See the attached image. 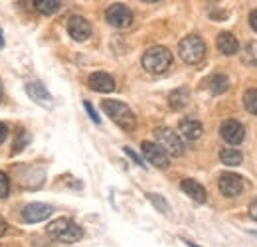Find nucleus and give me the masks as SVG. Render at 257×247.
<instances>
[{"instance_id":"26","label":"nucleus","mask_w":257,"mask_h":247,"mask_svg":"<svg viewBox=\"0 0 257 247\" xmlns=\"http://www.w3.org/2000/svg\"><path fill=\"white\" fill-rule=\"evenodd\" d=\"M83 105H85V109H87V113H89V117L93 119V123H99V115H97V113H95V109L91 107V103H87V101H85Z\"/></svg>"},{"instance_id":"10","label":"nucleus","mask_w":257,"mask_h":247,"mask_svg":"<svg viewBox=\"0 0 257 247\" xmlns=\"http://www.w3.org/2000/svg\"><path fill=\"white\" fill-rule=\"evenodd\" d=\"M67 32L73 40L77 42H85L91 36V24L83 18V16H71L67 22Z\"/></svg>"},{"instance_id":"31","label":"nucleus","mask_w":257,"mask_h":247,"mask_svg":"<svg viewBox=\"0 0 257 247\" xmlns=\"http://www.w3.org/2000/svg\"><path fill=\"white\" fill-rule=\"evenodd\" d=\"M6 231V221H4V217L0 216V235Z\"/></svg>"},{"instance_id":"22","label":"nucleus","mask_w":257,"mask_h":247,"mask_svg":"<svg viewBox=\"0 0 257 247\" xmlns=\"http://www.w3.org/2000/svg\"><path fill=\"white\" fill-rule=\"evenodd\" d=\"M243 107H245L249 113L257 115V89L245 91V95H243Z\"/></svg>"},{"instance_id":"20","label":"nucleus","mask_w":257,"mask_h":247,"mask_svg":"<svg viewBox=\"0 0 257 247\" xmlns=\"http://www.w3.org/2000/svg\"><path fill=\"white\" fill-rule=\"evenodd\" d=\"M241 153L239 151H235V149H225V151H222L220 153V160L224 162V164H227V166H237L239 162H241Z\"/></svg>"},{"instance_id":"11","label":"nucleus","mask_w":257,"mask_h":247,"mask_svg":"<svg viewBox=\"0 0 257 247\" xmlns=\"http://www.w3.org/2000/svg\"><path fill=\"white\" fill-rule=\"evenodd\" d=\"M52 212H54V208L48 206V204H30V206H26L22 210V217L28 223H38V221L48 219L52 216Z\"/></svg>"},{"instance_id":"23","label":"nucleus","mask_w":257,"mask_h":247,"mask_svg":"<svg viewBox=\"0 0 257 247\" xmlns=\"http://www.w3.org/2000/svg\"><path fill=\"white\" fill-rule=\"evenodd\" d=\"M147 198H149V200H151V202H153V204H155V206L161 210L162 214H168V202H166L162 196H157V194H149Z\"/></svg>"},{"instance_id":"21","label":"nucleus","mask_w":257,"mask_h":247,"mask_svg":"<svg viewBox=\"0 0 257 247\" xmlns=\"http://www.w3.org/2000/svg\"><path fill=\"white\" fill-rule=\"evenodd\" d=\"M241 58H243V62L247 63V65H255L257 67V42H249L245 46Z\"/></svg>"},{"instance_id":"15","label":"nucleus","mask_w":257,"mask_h":247,"mask_svg":"<svg viewBox=\"0 0 257 247\" xmlns=\"http://www.w3.org/2000/svg\"><path fill=\"white\" fill-rule=\"evenodd\" d=\"M180 188H182V192L186 194V196H190L192 200H196V202H200V204H204L206 202V190H204V186L198 184L196 180H192V178H186V180H182V184H180Z\"/></svg>"},{"instance_id":"27","label":"nucleus","mask_w":257,"mask_h":247,"mask_svg":"<svg viewBox=\"0 0 257 247\" xmlns=\"http://www.w3.org/2000/svg\"><path fill=\"white\" fill-rule=\"evenodd\" d=\"M249 216H251V219L257 221V200H253V202L249 204Z\"/></svg>"},{"instance_id":"25","label":"nucleus","mask_w":257,"mask_h":247,"mask_svg":"<svg viewBox=\"0 0 257 247\" xmlns=\"http://www.w3.org/2000/svg\"><path fill=\"white\" fill-rule=\"evenodd\" d=\"M26 141H28V137H26V135L22 133V135H20V137L16 139V143H14L16 147H14V151H12V153H20V151H22V149L26 147Z\"/></svg>"},{"instance_id":"17","label":"nucleus","mask_w":257,"mask_h":247,"mask_svg":"<svg viewBox=\"0 0 257 247\" xmlns=\"http://www.w3.org/2000/svg\"><path fill=\"white\" fill-rule=\"evenodd\" d=\"M168 103L176 111H180L182 107H186V103H188V89H184V87L174 89V91L170 93V97H168Z\"/></svg>"},{"instance_id":"1","label":"nucleus","mask_w":257,"mask_h":247,"mask_svg":"<svg viewBox=\"0 0 257 247\" xmlns=\"http://www.w3.org/2000/svg\"><path fill=\"white\" fill-rule=\"evenodd\" d=\"M46 231L60 243H77L83 237V229L73 219H67V217H60V219L48 223Z\"/></svg>"},{"instance_id":"14","label":"nucleus","mask_w":257,"mask_h":247,"mask_svg":"<svg viewBox=\"0 0 257 247\" xmlns=\"http://www.w3.org/2000/svg\"><path fill=\"white\" fill-rule=\"evenodd\" d=\"M216 46H218V50H220L224 56H233V54H237V50H239L237 38H235L233 34H229V32H222V34L218 36Z\"/></svg>"},{"instance_id":"18","label":"nucleus","mask_w":257,"mask_h":247,"mask_svg":"<svg viewBox=\"0 0 257 247\" xmlns=\"http://www.w3.org/2000/svg\"><path fill=\"white\" fill-rule=\"evenodd\" d=\"M208 89L214 93V95H220V93L227 91V87H229V81H227V77L225 75H212L210 79H208Z\"/></svg>"},{"instance_id":"6","label":"nucleus","mask_w":257,"mask_h":247,"mask_svg":"<svg viewBox=\"0 0 257 247\" xmlns=\"http://www.w3.org/2000/svg\"><path fill=\"white\" fill-rule=\"evenodd\" d=\"M105 18L115 28H127V26H131V22H133V12L128 10L125 4H113V6L107 8Z\"/></svg>"},{"instance_id":"32","label":"nucleus","mask_w":257,"mask_h":247,"mask_svg":"<svg viewBox=\"0 0 257 247\" xmlns=\"http://www.w3.org/2000/svg\"><path fill=\"white\" fill-rule=\"evenodd\" d=\"M4 48V38H2V30H0V50Z\"/></svg>"},{"instance_id":"3","label":"nucleus","mask_w":257,"mask_h":247,"mask_svg":"<svg viewBox=\"0 0 257 247\" xmlns=\"http://www.w3.org/2000/svg\"><path fill=\"white\" fill-rule=\"evenodd\" d=\"M178 54L184 63H190V65L200 63L206 56V44L200 36L190 34V36L182 38V42L178 44Z\"/></svg>"},{"instance_id":"33","label":"nucleus","mask_w":257,"mask_h":247,"mask_svg":"<svg viewBox=\"0 0 257 247\" xmlns=\"http://www.w3.org/2000/svg\"><path fill=\"white\" fill-rule=\"evenodd\" d=\"M2 95H4V89H2V81H0V99H2Z\"/></svg>"},{"instance_id":"13","label":"nucleus","mask_w":257,"mask_h":247,"mask_svg":"<svg viewBox=\"0 0 257 247\" xmlns=\"http://www.w3.org/2000/svg\"><path fill=\"white\" fill-rule=\"evenodd\" d=\"M26 91H28V95L32 97L36 103H40V105H44V107H52V105H54V99H52L50 91H48L40 81H30V83L26 85Z\"/></svg>"},{"instance_id":"16","label":"nucleus","mask_w":257,"mask_h":247,"mask_svg":"<svg viewBox=\"0 0 257 247\" xmlns=\"http://www.w3.org/2000/svg\"><path fill=\"white\" fill-rule=\"evenodd\" d=\"M180 133L188 141H198L202 137V133H204V127H202L200 121H196V119H182L180 121Z\"/></svg>"},{"instance_id":"2","label":"nucleus","mask_w":257,"mask_h":247,"mask_svg":"<svg viewBox=\"0 0 257 247\" xmlns=\"http://www.w3.org/2000/svg\"><path fill=\"white\" fill-rule=\"evenodd\" d=\"M103 111L107 113V117L115 125H119L123 131H135L137 129V117L131 111V107L121 103V101H113V99H105L103 101Z\"/></svg>"},{"instance_id":"4","label":"nucleus","mask_w":257,"mask_h":247,"mask_svg":"<svg viewBox=\"0 0 257 247\" xmlns=\"http://www.w3.org/2000/svg\"><path fill=\"white\" fill-rule=\"evenodd\" d=\"M172 63V54L170 50L162 48V46H155L151 50L145 52L143 56V67L149 73H164Z\"/></svg>"},{"instance_id":"29","label":"nucleus","mask_w":257,"mask_h":247,"mask_svg":"<svg viewBox=\"0 0 257 247\" xmlns=\"http://www.w3.org/2000/svg\"><path fill=\"white\" fill-rule=\"evenodd\" d=\"M125 153H127V155L131 156V158H133V160H135V162H137V164H141V166H145V162H143V160H141V158H139V156L135 155V153H133V151H131V149H125Z\"/></svg>"},{"instance_id":"12","label":"nucleus","mask_w":257,"mask_h":247,"mask_svg":"<svg viewBox=\"0 0 257 247\" xmlns=\"http://www.w3.org/2000/svg\"><path fill=\"white\" fill-rule=\"evenodd\" d=\"M89 87L99 93H111L115 91V79L109 73L95 71V73L89 75Z\"/></svg>"},{"instance_id":"35","label":"nucleus","mask_w":257,"mask_h":247,"mask_svg":"<svg viewBox=\"0 0 257 247\" xmlns=\"http://www.w3.org/2000/svg\"><path fill=\"white\" fill-rule=\"evenodd\" d=\"M186 243H188V241H186ZM188 245H190V247H198V245H194V243H188Z\"/></svg>"},{"instance_id":"8","label":"nucleus","mask_w":257,"mask_h":247,"mask_svg":"<svg viewBox=\"0 0 257 247\" xmlns=\"http://www.w3.org/2000/svg\"><path fill=\"white\" fill-rule=\"evenodd\" d=\"M141 149H143L145 158H147L153 166H157V168H166V166H168V155L162 151L161 145H155V143L145 141V143L141 145Z\"/></svg>"},{"instance_id":"28","label":"nucleus","mask_w":257,"mask_h":247,"mask_svg":"<svg viewBox=\"0 0 257 247\" xmlns=\"http://www.w3.org/2000/svg\"><path fill=\"white\" fill-rule=\"evenodd\" d=\"M6 137H8V127H6L4 123H0V145L4 143Z\"/></svg>"},{"instance_id":"30","label":"nucleus","mask_w":257,"mask_h":247,"mask_svg":"<svg viewBox=\"0 0 257 247\" xmlns=\"http://www.w3.org/2000/svg\"><path fill=\"white\" fill-rule=\"evenodd\" d=\"M249 24H251V28L257 32V10H253V12L249 14Z\"/></svg>"},{"instance_id":"7","label":"nucleus","mask_w":257,"mask_h":247,"mask_svg":"<svg viewBox=\"0 0 257 247\" xmlns=\"http://www.w3.org/2000/svg\"><path fill=\"white\" fill-rule=\"evenodd\" d=\"M218 186H220V192L224 194L225 198H235V196H239L241 190H243V180H241V176H237V174L224 172V174H220Z\"/></svg>"},{"instance_id":"34","label":"nucleus","mask_w":257,"mask_h":247,"mask_svg":"<svg viewBox=\"0 0 257 247\" xmlns=\"http://www.w3.org/2000/svg\"><path fill=\"white\" fill-rule=\"evenodd\" d=\"M143 2H149L151 4V2H159V0H143Z\"/></svg>"},{"instance_id":"9","label":"nucleus","mask_w":257,"mask_h":247,"mask_svg":"<svg viewBox=\"0 0 257 247\" xmlns=\"http://www.w3.org/2000/svg\"><path fill=\"white\" fill-rule=\"evenodd\" d=\"M220 133H222V137H224L225 143H229V145H239L241 141H243V137H245V129H243V125L239 123V121H235V119H227L222 123V129H220Z\"/></svg>"},{"instance_id":"5","label":"nucleus","mask_w":257,"mask_h":247,"mask_svg":"<svg viewBox=\"0 0 257 247\" xmlns=\"http://www.w3.org/2000/svg\"><path fill=\"white\" fill-rule=\"evenodd\" d=\"M155 137L159 141V145L162 147V151L170 156H180L184 153V145H182V139L172 131V129H166L161 127L155 131Z\"/></svg>"},{"instance_id":"19","label":"nucleus","mask_w":257,"mask_h":247,"mask_svg":"<svg viewBox=\"0 0 257 247\" xmlns=\"http://www.w3.org/2000/svg\"><path fill=\"white\" fill-rule=\"evenodd\" d=\"M34 8L40 12V14H54L60 10V0H34Z\"/></svg>"},{"instance_id":"36","label":"nucleus","mask_w":257,"mask_h":247,"mask_svg":"<svg viewBox=\"0 0 257 247\" xmlns=\"http://www.w3.org/2000/svg\"><path fill=\"white\" fill-rule=\"evenodd\" d=\"M253 235H257V231H253Z\"/></svg>"},{"instance_id":"24","label":"nucleus","mask_w":257,"mask_h":247,"mask_svg":"<svg viewBox=\"0 0 257 247\" xmlns=\"http://www.w3.org/2000/svg\"><path fill=\"white\" fill-rule=\"evenodd\" d=\"M8 194H10V180H8V176L0 170V200L8 198Z\"/></svg>"}]
</instances>
